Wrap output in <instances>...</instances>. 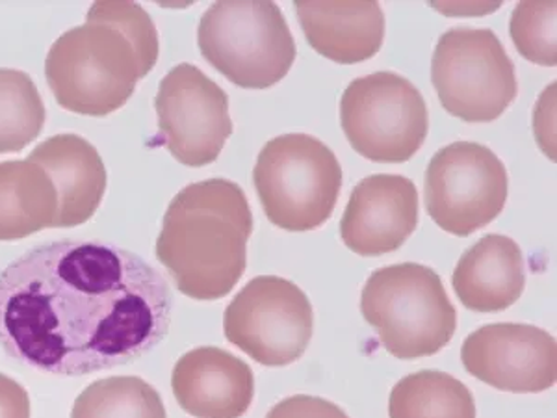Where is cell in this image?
<instances>
[{
    "instance_id": "cell-1",
    "label": "cell",
    "mask_w": 557,
    "mask_h": 418,
    "mask_svg": "<svg viewBox=\"0 0 557 418\" xmlns=\"http://www.w3.org/2000/svg\"><path fill=\"white\" fill-rule=\"evenodd\" d=\"M172 312L168 281L104 242L41 244L0 270V346L45 374L138 361L164 341Z\"/></svg>"
},
{
    "instance_id": "cell-2",
    "label": "cell",
    "mask_w": 557,
    "mask_h": 418,
    "mask_svg": "<svg viewBox=\"0 0 557 418\" xmlns=\"http://www.w3.org/2000/svg\"><path fill=\"white\" fill-rule=\"evenodd\" d=\"M159 33L136 2H96L86 23L52 44L45 76L60 107L75 114L120 110L159 62Z\"/></svg>"
},
{
    "instance_id": "cell-3",
    "label": "cell",
    "mask_w": 557,
    "mask_h": 418,
    "mask_svg": "<svg viewBox=\"0 0 557 418\" xmlns=\"http://www.w3.org/2000/svg\"><path fill=\"white\" fill-rule=\"evenodd\" d=\"M253 212L240 184L209 179L173 197L157 241V259L178 292L215 302L233 292L247 267Z\"/></svg>"
},
{
    "instance_id": "cell-4",
    "label": "cell",
    "mask_w": 557,
    "mask_h": 418,
    "mask_svg": "<svg viewBox=\"0 0 557 418\" xmlns=\"http://www.w3.org/2000/svg\"><path fill=\"white\" fill-rule=\"evenodd\" d=\"M361 312L383 348L404 361L438 354L456 335V307L443 279L417 262L375 270L362 288Z\"/></svg>"
},
{
    "instance_id": "cell-5",
    "label": "cell",
    "mask_w": 557,
    "mask_h": 418,
    "mask_svg": "<svg viewBox=\"0 0 557 418\" xmlns=\"http://www.w3.org/2000/svg\"><path fill=\"white\" fill-rule=\"evenodd\" d=\"M197 45L205 60L244 89L281 83L296 62V41L275 2L227 0L203 13Z\"/></svg>"
},
{
    "instance_id": "cell-6",
    "label": "cell",
    "mask_w": 557,
    "mask_h": 418,
    "mask_svg": "<svg viewBox=\"0 0 557 418\" xmlns=\"http://www.w3.org/2000/svg\"><path fill=\"white\" fill-rule=\"evenodd\" d=\"M343 165L335 152L309 134H283L262 147L253 183L268 220L304 233L322 228L343 188Z\"/></svg>"
},
{
    "instance_id": "cell-7",
    "label": "cell",
    "mask_w": 557,
    "mask_h": 418,
    "mask_svg": "<svg viewBox=\"0 0 557 418\" xmlns=\"http://www.w3.org/2000/svg\"><path fill=\"white\" fill-rule=\"evenodd\" d=\"M431 83L448 114L467 123L498 120L519 96L513 60L488 28H451L438 39Z\"/></svg>"
},
{
    "instance_id": "cell-8",
    "label": "cell",
    "mask_w": 557,
    "mask_h": 418,
    "mask_svg": "<svg viewBox=\"0 0 557 418\" xmlns=\"http://www.w3.org/2000/svg\"><path fill=\"white\" fill-rule=\"evenodd\" d=\"M341 125L355 151L380 164H401L424 146L430 115L406 76L377 71L355 78L341 99Z\"/></svg>"
},
{
    "instance_id": "cell-9",
    "label": "cell",
    "mask_w": 557,
    "mask_h": 418,
    "mask_svg": "<svg viewBox=\"0 0 557 418\" xmlns=\"http://www.w3.org/2000/svg\"><path fill=\"white\" fill-rule=\"evenodd\" d=\"M223 330L228 343L260 365L286 367L309 348L314 312L298 285L277 275H259L228 304Z\"/></svg>"
},
{
    "instance_id": "cell-10",
    "label": "cell",
    "mask_w": 557,
    "mask_h": 418,
    "mask_svg": "<svg viewBox=\"0 0 557 418\" xmlns=\"http://www.w3.org/2000/svg\"><path fill=\"white\" fill-rule=\"evenodd\" d=\"M509 177L504 162L475 142H454L425 170V209L438 228L470 236L506 207Z\"/></svg>"
},
{
    "instance_id": "cell-11",
    "label": "cell",
    "mask_w": 557,
    "mask_h": 418,
    "mask_svg": "<svg viewBox=\"0 0 557 418\" xmlns=\"http://www.w3.org/2000/svg\"><path fill=\"white\" fill-rule=\"evenodd\" d=\"M154 108L160 136L183 165L212 164L233 134L227 94L196 65H177L160 81Z\"/></svg>"
},
{
    "instance_id": "cell-12",
    "label": "cell",
    "mask_w": 557,
    "mask_h": 418,
    "mask_svg": "<svg viewBox=\"0 0 557 418\" xmlns=\"http://www.w3.org/2000/svg\"><path fill=\"white\" fill-rule=\"evenodd\" d=\"M465 370L506 393H545L557 381L556 339L528 323H488L461 348Z\"/></svg>"
},
{
    "instance_id": "cell-13",
    "label": "cell",
    "mask_w": 557,
    "mask_h": 418,
    "mask_svg": "<svg viewBox=\"0 0 557 418\" xmlns=\"http://www.w3.org/2000/svg\"><path fill=\"white\" fill-rule=\"evenodd\" d=\"M418 220V190L411 179L377 173L362 179L351 192L341 236L354 254L381 257L404 246Z\"/></svg>"
},
{
    "instance_id": "cell-14",
    "label": "cell",
    "mask_w": 557,
    "mask_h": 418,
    "mask_svg": "<svg viewBox=\"0 0 557 418\" xmlns=\"http://www.w3.org/2000/svg\"><path fill=\"white\" fill-rule=\"evenodd\" d=\"M173 396L196 418H242L253 404L255 376L227 349L203 346L173 368Z\"/></svg>"
},
{
    "instance_id": "cell-15",
    "label": "cell",
    "mask_w": 557,
    "mask_h": 418,
    "mask_svg": "<svg viewBox=\"0 0 557 418\" xmlns=\"http://www.w3.org/2000/svg\"><path fill=\"white\" fill-rule=\"evenodd\" d=\"M47 172L57 188L54 229L88 222L107 192V168L96 147L78 134H58L41 142L28 157Z\"/></svg>"
},
{
    "instance_id": "cell-16",
    "label": "cell",
    "mask_w": 557,
    "mask_h": 418,
    "mask_svg": "<svg viewBox=\"0 0 557 418\" xmlns=\"http://www.w3.org/2000/svg\"><path fill=\"white\" fill-rule=\"evenodd\" d=\"M299 25L312 49L336 64L351 65L375 57L385 39L380 2H294Z\"/></svg>"
},
{
    "instance_id": "cell-17",
    "label": "cell",
    "mask_w": 557,
    "mask_h": 418,
    "mask_svg": "<svg viewBox=\"0 0 557 418\" xmlns=\"http://www.w3.org/2000/svg\"><path fill=\"white\" fill-rule=\"evenodd\" d=\"M451 285L470 311H506L525 288L524 255L519 244L509 236H483L461 255Z\"/></svg>"
},
{
    "instance_id": "cell-18",
    "label": "cell",
    "mask_w": 557,
    "mask_h": 418,
    "mask_svg": "<svg viewBox=\"0 0 557 418\" xmlns=\"http://www.w3.org/2000/svg\"><path fill=\"white\" fill-rule=\"evenodd\" d=\"M57 214V188L45 170L28 159L0 162V242L54 229Z\"/></svg>"
},
{
    "instance_id": "cell-19",
    "label": "cell",
    "mask_w": 557,
    "mask_h": 418,
    "mask_svg": "<svg viewBox=\"0 0 557 418\" xmlns=\"http://www.w3.org/2000/svg\"><path fill=\"white\" fill-rule=\"evenodd\" d=\"M391 418H475L469 386L438 370H422L394 385L388 399Z\"/></svg>"
},
{
    "instance_id": "cell-20",
    "label": "cell",
    "mask_w": 557,
    "mask_h": 418,
    "mask_svg": "<svg viewBox=\"0 0 557 418\" xmlns=\"http://www.w3.org/2000/svg\"><path fill=\"white\" fill-rule=\"evenodd\" d=\"M71 418H168L159 391L141 378L114 376L84 389Z\"/></svg>"
},
{
    "instance_id": "cell-21",
    "label": "cell",
    "mask_w": 557,
    "mask_h": 418,
    "mask_svg": "<svg viewBox=\"0 0 557 418\" xmlns=\"http://www.w3.org/2000/svg\"><path fill=\"white\" fill-rule=\"evenodd\" d=\"M47 110L25 71L0 70V155L23 151L44 131Z\"/></svg>"
},
{
    "instance_id": "cell-22",
    "label": "cell",
    "mask_w": 557,
    "mask_h": 418,
    "mask_svg": "<svg viewBox=\"0 0 557 418\" xmlns=\"http://www.w3.org/2000/svg\"><path fill=\"white\" fill-rule=\"evenodd\" d=\"M556 12V2H520L511 13V39L517 51L533 64L557 65Z\"/></svg>"
},
{
    "instance_id": "cell-23",
    "label": "cell",
    "mask_w": 557,
    "mask_h": 418,
    "mask_svg": "<svg viewBox=\"0 0 557 418\" xmlns=\"http://www.w3.org/2000/svg\"><path fill=\"white\" fill-rule=\"evenodd\" d=\"M267 418H349L346 411L330 402V399L318 398L298 394L278 402Z\"/></svg>"
},
{
    "instance_id": "cell-24",
    "label": "cell",
    "mask_w": 557,
    "mask_h": 418,
    "mask_svg": "<svg viewBox=\"0 0 557 418\" xmlns=\"http://www.w3.org/2000/svg\"><path fill=\"white\" fill-rule=\"evenodd\" d=\"M0 418H30L25 386L4 374H0Z\"/></svg>"
}]
</instances>
